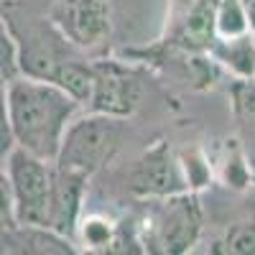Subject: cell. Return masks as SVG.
I'll return each instance as SVG.
<instances>
[{
    "label": "cell",
    "instance_id": "obj_1",
    "mask_svg": "<svg viewBox=\"0 0 255 255\" xmlns=\"http://www.w3.org/2000/svg\"><path fill=\"white\" fill-rule=\"evenodd\" d=\"M3 102V115L8 118L15 145L56 163L67 128L82 102L59 84L33 77L8 82Z\"/></svg>",
    "mask_w": 255,
    "mask_h": 255
},
{
    "label": "cell",
    "instance_id": "obj_2",
    "mask_svg": "<svg viewBox=\"0 0 255 255\" xmlns=\"http://www.w3.org/2000/svg\"><path fill=\"white\" fill-rule=\"evenodd\" d=\"M148 209L140 220L145 253L184 255L194 248L204 230V212L197 191H181L163 199H145Z\"/></svg>",
    "mask_w": 255,
    "mask_h": 255
},
{
    "label": "cell",
    "instance_id": "obj_3",
    "mask_svg": "<svg viewBox=\"0 0 255 255\" xmlns=\"http://www.w3.org/2000/svg\"><path fill=\"white\" fill-rule=\"evenodd\" d=\"M125 135H128L125 118L90 113L79 120H72V125L67 128V135H64L56 166L92 179L100 168H105L118 156Z\"/></svg>",
    "mask_w": 255,
    "mask_h": 255
},
{
    "label": "cell",
    "instance_id": "obj_4",
    "mask_svg": "<svg viewBox=\"0 0 255 255\" xmlns=\"http://www.w3.org/2000/svg\"><path fill=\"white\" fill-rule=\"evenodd\" d=\"M3 23L15 36L20 74L23 77L54 82L64 64L79 56L77 54L79 49L59 31L51 15L49 18H26V23H20V18L10 8H3Z\"/></svg>",
    "mask_w": 255,
    "mask_h": 255
},
{
    "label": "cell",
    "instance_id": "obj_5",
    "mask_svg": "<svg viewBox=\"0 0 255 255\" xmlns=\"http://www.w3.org/2000/svg\"><path fill=\"white\" fill-rule=\"evenodd\" d=\"M3 179L10 189L15 222L46 227L51 184H54V163L15 145L3 158Z\"/></svg>",
    "mask_w": 255,
    "mask_h": 255
},
{
    "label": "cell",
    "instance_id": "obj_6",
    "mask_svg": "<svg viewBox=\"0 0 255 255\" xmlns=\"http://www.w3.org/2000/svg\"><path fill=\"white\" fill-rule=\"evenodd\" d=\"M95 84L92 97L87 102L90 113L115 115V118H133L143 102V74L120 59H95Z\"/></svg>",
    "mask_w": 255,
    "mask_h": 255
},
{
    "label": "cell",
    "instance_id": "obj_7",
    "mask_svg": "<svg viewBox=\"0 0 255 255\" xmlns=\"http://www.w3.org/2000/svg\"><path fill=\"white\" fill-rule=\"evenodd\" d=\"M128 191L145 202V199H163L174 197L181 191H191L181 158H176L168 148L166 138L153 140L145 151L133 161L130 171H128Z\"/></svg>",
    "mask_w": 255,
    "mask_h": 255
},
{
    "label": "cell",
    "instance_id": "obj_8",
    "mask_svg": "<svg viewBox=\"0 0 255 255\" xmlns=\"http://www.w3.org/2000/svg\"><path fill=\"white\" fill-rule=\"evenodd\" d=\"M49 15L79 51L97 54L113 36V0H56Z\"/></svg>",
    "mask_w": 255,
    "mask_h": 255
},
{
    "label": "cell",
    "instance_id": "obj_9",
    "mask_svg": "<svg viewBox=\"0 0 255 255\" xmlns=\"http://www.w3.org/2000/svg\"><path fill=\"white\" fill-rule=\"evenodd\" d=\"M87 176H82L69 168H59L54 163V184H51V199H49V220L46 227H51L59 235L77 240V230L82 222V204L87 194Z\"/></svg>",
    "mask_w": 255,
    "mask_h": 255
},
{
    "label": "cell",
    "instance_id": "obj_10",
    "mask_svg": "<svg viewBox=\"0 0 255 255\" xmlns=\"http://www.w3.org/2000/svg\"><path fill=\"white\" fill-rule=\"evenodd\" d=\"M3 253L8 255H67L77 253L74 240L41 225L3 227Z\"/></svg>",
    "mask_w": 255,
    "mask_h": 255
},
{
    "label": "cell",
    "instance_id": "obj_11",
    "mask_svg": "<svg viewBox=\"0 0 255 255\" xmlns=\"http://www.w3.org/2000/svg\"><path fill=\"white\" fill-rule=\"evenodd\" d=\"M230 105L235 118V140L255 179V77H235L230 84Z\"/></svg>",
    "mask_w": 255,
    "mask_h": 255
},
{
    "label": "cell",
    "instance_id": "obj_12",
    "mask_svg": "<svg viewBox=\"0 0 255 255\" xmlns=\"http://www.w3.org/2000/svg\"><path fill=\"white\" fill-rule=\"evenodd\" d=\"M209 56L235 77H255V36L245 33L238 38H217Z\"/></svg>",
    "mask_w": 255,
    "mask_h": 255
},
{
    "label": "cell",
    "instance_id": "obj_13",
    "mask_svg": "<svg viewBox=\"0 0 255 255\" xmlns=\"http://www.w3.org/2000/svg\"><path fill=\"white\" fill-rule=\"evenodd\" d=\"M115 230H118V222L102 217V215H87V217L79 222L77 238L82 240L84 250L110 253V245L115 240Z\"/></svg>",
    "mask_w": 255,
    "mask_h": 255
},
{
    "label": "cell",
    "instance_id": "obj_14",
    "mask_svg": "<svg viewBox=\"0 0 255 255\" xmlns=\"http://www.w3.org/2000/svg\"><path fill=\"white\" fill-rule=\"evenodd\" d=\"M245 33H250V23L243 0H217V36L238 38Z\"/></svg>",
    "mask_w": 255,
    "mask_h": 255
},
{
    "label": "cell",
    "instance_id": "obj_15",
    "mask_svg": "<svg viewBox=\"0 0 255 255\" xmlns=\"http://www.w3.org/2000/svg\"><path fill=\"white\" fill-rule=\"evenodd\" d=\"M220 253H232V255H255V220L253 222H240L227 230L222 243H217Z\"/></svg>",
    "mask_w": 255,
    "mask_h": 255
},
{
    "label": "cell",
    "instance_id": "obj_16",
    "mask_svg": "<svg viewBox=\"0 0 255 255\" xmlns=\"http://www.w3.org/2000/svg\"><path fill=\"white\" fill-rule=\"evenodd\" d=\"M0 74H3V82H13L20 74V61H18V44H15V36L10 33V28L3 23L0 28Z\"/></svg>",
    "mask_w": 255,
    "mask_h": 255
},
{
    "label": "cell",
    "instance_id": "obj_17",
    "mask_svg": "<svg viewBox=\"0 0 255 255\" xmlns=\"http://www.w3.org/2000/svg\"><path fill=\"white\" fill-rule=\"evenodd\" d=\"M245 10H248V23H250V33L255 36V0H243Z\"/></svg>",
    "mask_w": 255,
    "mask_h": 255
}]
</instances>
